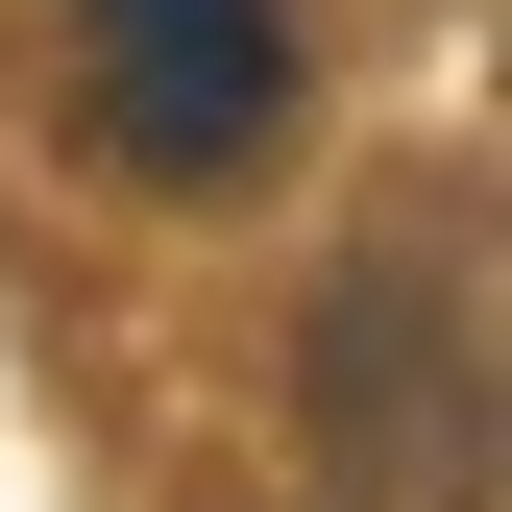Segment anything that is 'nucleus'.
<instances>
[{
	"label": "nucleus",
	"mask_w": 512,
	"mask_h": 512,
	"mask_svg": "<svg viewBox=\"0 0 512 512\" xmlns=\"http://www.w3.org/2000/svg\"><path fill=\"white\" fill-rule=\"evenodd\" d=\"M293 415H317V488L342 512H488V366L415 269H342L293 317Z\"/></svg>",
	"instance_id": "1"
},
{
	"label": "nucleus",
	"mask_w": 512,
	"mask_h": 512,
	"mask_svg": "<svg viewBox=\"0 0 512 512\" xmlns=\"http://www.w3.org/2000/svg\"><path fill=\"white\" fill-rule=\"evenodd\" d=\"M74 25V122L147 196H244L293 147V0H49Z\"/></svg>",
	"instance_id": "2"
}]
</instances>
